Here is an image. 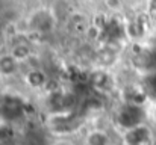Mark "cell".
Instances as JSON below:
<instances>
[{"mask_svg":"<svg viewBox=\"0 0 156 145\" xmlns=\"http://www.w3.org/2000/svg\"><path fill=\"white\" fill-rule=\"evenodd\" d=\"M17 68V62H15V57H11V56H6V57H2L0 59V71L3 74H12Z\"/></svg>","mask_w":156,"mask_h":145,"instance_id":"obj_1","label":"cell"},{"mask_svg":"<svg viewBox=\"0 0 156 145\" xmlns=\"http://www.w3.org/2000/svg\"><path fill=\"white\" fill-rule=\"evenodd\" d=\"M152 91L155 92V95H156V76H153V79H152Z\"/></svg>","mask_w":156,"mask_h":145,"instance_id":"obj_2","label":"cell"}]
</instances>
